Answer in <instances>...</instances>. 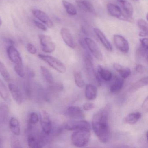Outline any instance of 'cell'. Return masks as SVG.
Returning a JSON list of instances; mask_svg holds the SVG:
<instances>
[{
  "mask_svg": "<svg viewBox=\"0 0 148 148\" xmlns=\"http://www.w3.org/2000/svg\"><path fill=\"white\" fill-rule=\"evenodd\" d=\"M0 97L5 101L9 99V92L8 89L5 83L0 79Z\"/></svg>",
  "mask_w": 148,
  "mask_h": 148,
  "instance_id": "1f68e13d",
  "label": "cell"
},
{
  "mask_svg": "<svg viewBox=\"0 0 148 148\" xmlns=\"http://www.w3.org/2000/svg\"><path fill=\"white\" fill-rule=\"evenodd\" d=\"M77 6L81 10L86 12L95 13V10L91 3L85 0H77L76 1Z\"/></svg>",
  "mask_w": 148,
  "mask_h": 148,
  "instance_id": "d6986e66",
  "label": "cell"
},
{
  "mask_svg": "<svg viewBox=\"0 0 148 148\" xmlns=\"http://www.w3.org/2000/svg\"><path fill=\"white\" fill-rule=\"evenodd\" d=\"M41 125L45 135H49L51 132L52 124L51 120L46 112L43 111L41 115Z\"/></svg>",
  "mask_w": 148,
  "mask_h": 148,
  "instance_id": "8fae6325",
  "label": "cell"
},
{
  "mask_svg": "<svg viewBox=\"0 0 148 148\" xmlns=\"http://www.w3.org/2000/svg\"><path fill=\"white\" fill-rule=\"evenodd\" d=\"M2 25V21H1V19L0 18V26Z\"/></svg>",
  "mask_w": 148,
  "mask_h": 148,
  "instance_id": "bcb514c9",
  "label": "cell"
},
{
  "mask_svg": "<svg viewBox=\"0 0 148 148\" xmlns=\"http://www.w3.org/2000/svg\"><path fill=\"white\" fill-rule=\"evenodd\" d=\"M142 108L145 112H147L148 111V97L146 98L145 99L143 105H142Z\"/></svg>",
  "mask_w": 148,
  "mask_h": 148,
  "instance_id": "7bdbcfd3",
  "label": "cell"
},
{
  "mask_svg": "<svg viewBox=\"0 0 148 148\" xmlns=\"http://www.w3.org/2000/svg\"><path fill=\"white\" fill-rule=\"evenodd\" d=\"M74 77L75 82L77 86L79 88H83L84 86L85 83L81 73L79 71L75 72Z\"/></svg>",
  "mask_w": 148,
  "mask_h": 148,
  "instance_id": "836d02e7",
  "label": "cell"
},
{
  "mask_svg": "<svg viewBox=\"0 0 148 148\" xmlns=\"http://www.w3.org/2000/svg\"><path fill=\"white\" fill-rule=\"evenodd\" d=\"M110 109V106L106 105L95 113L92 118L93 131L99 139L103 143L108 142L110 138L109 125Z\"/></svg>",
  "mask_w": 148,
  "mask_h": 148,
  "instance_id": "6da1fadb",
  "label": "cell"
},
{
  "mask_svg": "<svg viewBox=\"0 0 148 148\" xmlns=\"http://www.w3.org/2000/svg\"><path fill=\"white\" fill-rule=\"evenodd\" d=\"M15 72L20 77L24 78L25 77V71L23 64H16L14 66Z\"/></svg>",
  "mask_w": 148,
  "mask_h": 148,
  "instance_id": "8d00e7d4",
  "label": "cell"
},
{
  "mask_svg": "<svg viewBox=\"0 0 148 148\" xmlns=\"http://www.w3.org/2000/svg\"><path fill=\"white\" fill-rule=\"evenodd\" d=\"M123 84L124 79L121 77L117 78L113 84L111 86V92L113 93L119 92L123 88Z\"/></svg>",
  "mask_w": 148,
  "mask_h": 148,
  "instance_id": "484cf974",
  "label": "cell"
},
{
  "mask_svg": "<svg viewBox=\"0 0 148 148\" xmlns=\"http://www.w3.org/2000/svg\"><path fill=\"white\" fill-rule=\"evenodd\" d=\"M11 147L13 148H21L22 147L18 139L15 136L13 137L12 138Z\"/></svg>",
  "mask_w": 148,
  "mask_h": 148,
  "instance_id": "74e56055",
  "label": "cell"
},
{
  "mask_svg": "<svg viewBox=\"0 0 148 148\" xmlns=\"http://www.w3.org/2000/svg\"><path fill=\"white\" fill-rule=\"evenodd\" d=\"M23 89L26 97L28 98H31L32 96V87L30 81L28 79H26L23 82Z\"/></svg>",
  "mask_w": 148,
  "mask_h": 148,
  "instance_id": "4dcf8cb0",
  "label": "cell"
},
{
  "mask_svg": "<svg viewBox=\"0 0 148 148\" xmlns=\"http://www.w3.org/2000/svg\"><path fill=\"white\" fill-rule=\"evenodd\" d=\"M86 68L91 79L95 80L98 85L100 84V79L96 72L93 65V60L91 55L88 53H86L85 58Z\"/></svg>",
  "mask_w": 148,
  "mask_h": 148,
  "instance_id": "5b68a950",
  "label": "cell"
},
{
  "mask_svg": "<svg viewBox=\"0 0 148 148\" xmlns=\"http://www.w3.org/2000/svg\"><path fill=\"white\" fill-rule=\"evenodd\" d=\"M66 114L67 116L72 119L82 118L84 116L82 110L78 106L68 107L66 111Z\"/></svg>",
  "mask_w": 148,
  "mask_h": 148,
  "instance_id": "ac0fdd59",
  "label": "cell"
},
{
  "mask_svg": "<svg viewBox=\"0 0 148 148\" xmlns=\"http://www.w3.org/2000/svg\"><path fill=\"white\" fill-rule=\"evenodd\" d=\"M141 116V113L138 112H132L126 117L125 122L128 124H135L140 119Z\"/></svg>",
  "mask_w": 148,
  "mask_h": 148,
  "instance_id": "d4e9b609",
  "label": "cell"
},
{
  "mask_svg": "<svg viewBox=\"0 0 148 148\" xmlns=\"http://www.w3.org/2000/svg\"><path fill=\"white\" fill-rule=\"evenodd\" d=\"M1 138H0V147H1Z\"/></svg>",
  "mask_w": 148,
  "mask_h": 148,
  "instance_id": "7dc6e473",
  "label": "cell"
},
{
  "mask_svg": "<svg viewBox=\"0 0 148 148\" xmlns=\"http://www.w3.org/2000/svg\"><path fill=\"white\" fill-rule=\"evenodd\" d=\"M94 33L98 37L100 42L102 43V45L108 51L111 52L112 51V46L110 43V41L107 39L106 37L103 33L97 28H94L93 29Z\"/></svg>",
  "mask_w": 148,
  "mask_h": 148,
  "instance_id": "e0dca14e",
  "label": "cell"
},
{
  "mask_svg": "<svg viewBox=\"0 0 148 148\" xmlns=\"http://www.w3.org/2000/svg\"><path fill=\"white\" fill-rule=\"evenodd\" d=\"M0 73L6 82H9L11 77L8 70L7 69L5 64L0 60Z\"/></svg>",
  "mask_w": 148,
  "mask_h": 148,
  "instance_id": "d6a6232c",
  "label": "cell"
},
{
  "mask_svg": "<svg viewBox=\"0 0 148 148\" xmlns=\"http://www.w3.org/2000/svg\"><path fill=\"white\" fill-rule=\"evenodd\" d=\"M84 42L92 55L98 60L100 61L103 60V56L102 52L96 42L93 40L89 38H86Z\"/></svg>",
  "mask_w": 148,
  "mask_h": 148,
  "instance_id": "52a82bcc",
  "label": "cell"
},
{
  "mask_svg": "<svg viewBox=\"0 0 148 148\" xmlns=\"http://www.w3.org/2000/svg\"><path fill=\"white\" fill-rule=\"evenodd\" d=\"M97 90L95 86L91 84H87L86 86L85 95L86 99L93 100L97 98Z\"/></svg>",
  "mask_w": 148,
  "mask_h": 148,
  "instance_id": "ffe728a7",
  "label": "cell"
},
{
  "mask_svg": "<svg viewBox=\"0 0 148 148\" xmlns=\"http://www.w3.org/2000/svg\"><path fill=\"white\" fill-rule=\"evenodd\" d=\"M34 21L35 25H36L38 28H39L40 30H42V31H47V28L46 27L45 25H43L41 22L35 20Z\"/></svg>",
  "mask_w": 148,
  "mask_h": 148,
  "instance_id": "60d3db41",
  "label": "cell"
},
{
  "mask_svg": "<svg viewBox=\"0 0 148 148\" xmlns=\"http://www.w3.org/2000/svg\"><path fill=\"white\" fill-rule=\"evenodd\" d=\"M42 50L46 53H51L55 51L56 46L52 40L51 38L48 35L40 34L38 35Z\"/></svg>",
  "mask_w": 148,
  "mask_h": 148,
  "instance_id": "8992f818",
  "label": "cell"
},
{
  "mask_svg": "<svg viewBox=\"0 0 148 148\" xmlns=\"http://www.w3.org/2000/svg\"><path fill=\"white\" fill-rule=\"evenodd\" d=\"M26 74L27 77L30 78H32L34 77V76H35V73L34 71L28 67L26 68V72L25 71V76Z\"/></svg>",
  "mask_w": 148,
  "mask_h": 148,
  "instance_id": "ab89813d",
  "label": "cell"
},
{
  "mask_svg": "<svg viewBox=\"0 0 148 148\" xmlns=\"http://www.w3.org/2000/svg\"><path fill=\"white\" fill-rule=\"evenodd\" d=\"M9 91L14 99L18 104H21L23 102V97L20 89L16 85L10 83L8 85Z\"/></svg>",
  "mask_w": 148,
  "mask_h": 148,
  "instance_id": "9a60e30c",
  "label": "cell"
},
{
  "mask_svg": "<svg viewBox=\"0 0 148 148\" xmlns=\"http://www.w3.org/2000/svg\"><path fill=\"white\" fill-rule=\"evenodd\" d=\"M107 10L109 14L115 18L123 21H127V19L123 14L120 7L116 5L109 3L107 5Z\"/></svg>",
  "mask_w": 148,
  "mask_h": 148,
  "instance_id": "5bb4252c",
  "label": "cell"
},
{
  "mask_svg": "<svg viewBox=\"0 0 148 148\" xmlns=\"http://www.w3.org/2000/svg\"><path fill=\"white\" fill-rule=\"evenodd\" d=\"M60 34L64 42L68 47L72 49H74L76 47L75 40L68 29L66 28H62L60 30Z\"/></svg>",
  "mask_w": 148,
  "mask_h": 148,
  "instance_id": "2e32d148",
  "label": "cell"
},
{
  "mask_svg": "<svg viewBox=\"0 0 148 148\" xmlns=\"http://www.w3.org/2000/svg\"><path fill=\"white\" fill-rule=\"evenodd\" d=\"M116 1L120 5V8L124 16L127 21L130 20L133 12V7L131 4L127 0H116Z\"/></svg>",
  "mask_w": 148,
  "mask_h": 148,
  "instance_id": "30bf717a",
  "label": "cell"
},
{
  "mask_svg": "<svg viewBox=\"0 0 148 148\" xmlns=\"http://www.w3.org/2000/svg\"><path fill=\"white\" fill-rule=\"evenodd\" d=\"M40 71L45 80L48 84H51L54 82V79H53L52 74L46 67L42 66H40Z\"/></svg>",
  "mask_w": 148,
  "mask_h": 148,
  "instance_id": "f546056e",
  "label": "cell"
},
{
  "mask_svg": "<svg viewBox=\"0 0 148 148\" xmlns=\"http://www.w3.org/2000/svg\"><path fill=\"white\" fill-rule=\"evenodd\" d=\"M27 144L31 148H42L45 143V139L43 136H35L29 134L27 138Z\"/></svg>",
  "mask_w": 148,
  "mask_h": 148,
  "instance_id": "ba28073f",
  "label": "cell"
},
{
  "mask_svg": "<svg viewBox=\"0 0 148 148\" xmlns=\"http://www.w3.org/2000/svg\"><path fill=\"white\" fill-rule=\"evenodd\" d=\"M32 13L35 18L44 23L49 28L53 27V22L45 13L39 9H34L32 10Z\"/></svg>",
  "mask_w": 148,
  "mask_h": 148,
  "instance_id": "4fadbf2b",
  "label": "cell"
},
{
  "mask_svg": "<svg viewBox=\"0 0 148 148\" xmlns=\"http://www.w3.org/2000/svg\"><path fill=\"white\" fill-rule=\"evenodd\" d=\"M62 4L65 9H66V12L69 15L74 16V15H76L77 13V9L74 5H73L71 3L66 1V0H63Z\"/></svg>",
  "mask_w": 148,
  "mask_h": 148,
  "instance_id": "f1b7e54d",
  "label": "cell"
},
{
  "mask_svg": "<svg viewBox=\"0 0 148 148\" xmlns=\"http://www.w3.org/2000/svg\"><path fill=\"white\" fill-rule=\"evenodd\" d=\"M135 1H138V0H135Z\"/></svg>",
  "mask_w": 148,
  "mask_h": 148,
  "instance_id": "c3c4849f",
  "label": "cell"
},
{
  "mask_svg": "<svg viewBox=\"0 0 148 148\" xmlns=\"http://www.w3.org/2000/svg\"><path fill=\"white\" fill-rule=\"evenodd\" d=\"M38 58L47 63L49 66L54 70L60 73H64L66 71L65 65L60 60L52 56L49 55L39 54L38 55Z\"/></svg>",
  "mask_w": 148,
  "mask_h": 148,
  "instance_id": "3957f363",
  "label": "cell"
},
{
  "mask_svg": "<svg viewBox=\"0 0 148 148\" xmlns=\"http://www.w3.org/2000/svg\"><path fill=\"white\" fill-rule=\"evenodd\" d=\"M140 46L139 51L142 56L146 60L148 59V41L147 38L140 39Z\"/></svg>",
  "mask_w": 148,
  "mask_h": 148,
  "instance_id": "4316f807",
  "label": "cell"
},
{
  "mask_svg": "<svg viewBox=\"0 0 148 148\" xmlns=\"http://www.w3.org/2000/svg\"><path fill=\"white\" fill-rule=\"evenodd\" d=\"M7 53L10 60L15 65L21 64L22 58L18 51L13 45H10L7 49Z\"/></svg>",
  "mask_w": 148,
  "mask_h": 148,
  "instance_id": "7c38bea8",
  "label": "cell"
},
{
  "mask_svg": "<svg viewBox=\"0 0 148 148\" xmlns=\"http://www.w3.org/2000/svg\"><path fill=\"white\" fill-rule=\"evenodd\" d=\"M113 41L116 47L123 53H127L130 50V45L127 40L122 35L115 34L113 36Z\"/></svg>",
  "mask_w": 148,
  "mask_h": 148,
  "instance_id": "9c48e42d",
  "label": "cell"
},
{
  "mask_svg": "<svg viewBox=\"0 0 148 148\" xmlns=\"http://www.w3.org/2000/svg\"><path fill=\"white\" fill-rule=\"evenodd\" d=\"M9 114V109L5 104L0 106V122L5 123L8 118Z\"/></svg>",
  "mask_w": 148,
  "mask_h": 148,
  "instance_id": "83f0119b",
  "label": "cell"
},
{
  "mask_svg": "<svg viewBox=\"0 0 148 148\" xmlns=\"http://www.w3.org/2000/svg\"><path fill=\"white\" fill-rule=\"evenodd\" d=\"M90 130L75 131L71 136L73 144L78 147H82L88 144L90 138Z\"/></svg>",
  "mask_w": 148,
  "mask_h": 148,
  "instance_id": "7a4b0ae2",
  "label": "cell"
},
{
  "mask_svg": "<svg viewBox=\"0 0 148 148\" xmlns=\"http://www.w3.org/2000/svg\"><path fill=\"white\" fill-rule=\"evenodd\" d=\"M95 107L94 104L87 103H85L83 106V109L85 111H89L92 110Z\"/></svg>",
  "mask_w": 148,
  "mask_h": 148,
  "instance_id": "b9f144b4",
  "label": "cell"
},
{
  "mask_svg": "<svg viewBox=\"0 0 148 148\" xmlns=\"http://www.w3.org/2000/svg\"><path fill=\"white\" fill-rule=\"evenodd\" d=\"M97 74L100 79H102L106 81H110L112 78L111 72L100 65L98 66Z\"/></svg>",
  "mask_w": 148,
  "mask_h": 148,
  "instance_id": "cb8c5ba5",
  "label": "cell"
},
{
  "mask_svg": "<svg viewBox=\"0 0 148 148\" xmlns=\"http://www.w3.org/2000/svg\"><path fill=\"white\" fill-rule=\"evenodd\" d=\"M28 121V126L33 127L39 121V116L36 112H33L31 113Z\"/></svg>",
  "mask_w": 148,
  "mask_h": 148,
  "instance_id": "e575fe53",
  "label": "cell"
},
{
  "mask_svg": "<svg viewBox=\"0 0 148 148\" xmlns=\"http://www.w3.org/2000/svg\"><path fill=\"white\" fill-rule=\"evenodd\" d=\"M148 85V77H146L143 78L136 83L132 85L129 88V92L131 93H133L138 90L144 86H146Z\"/></svg>",
  "mask_w": 148,
  "mask_h": 148,
  "instance_id": "44dd1931",
  "label": "cell"
},
{
  "mask_svg": "<svg viewBox=\"0 0 148 148\" xmlns=\"http://www.w3.org/2000/svg\"><path fill=\"white\" fill-rule=\"evenodd\" d=\"M62 129L68 131H77L82 130H91L90 125L86 120H73L66 123Z\"/></svg>",
  "mask_w": 148,
  "mask_h": 148,
  "instance_id": "277c9868",
  "label": "cell"
},
{
  "mask_svg": "<svg viewBox=\"0 0 148 148\" xmlns=\"http://www.w3.org/2000/svg\"><path fill=\"white\" fill-rule=\"evenodd\" d=\"M113 67L116 71L119 73L121 77L123 78H127L131 74V71L130 68L125 67L117 63L114 64Z\"/></svg>",
  "mask_w": 148,
  "mask_h": 148,
  "instance_id": "7402d4cb",
  "label": "cell"
},
{
  "mask_svg": "<svg viewBox=\"0 0 148 148\" xmlns=\"http://www.w3.org/2000/svg\"><path fill=\"white\" fill-rule=\"evenodd\" d=\"M137 25L141 31L148 33V23L145 20L140 19L137 21Z\"/></svg>",
  "mask_w": 148,
  "mask_h": 148,
  "instance_id": "d590c367",
  "label": "cell"
},
{
  "mask_svg": "<svg viewBox=\"0 0 148 148\" xmlns=\"http://www.w3.org/2000/svg\"><path fill=\"white\" fill-rule=\"evenodd\" d=\"M9 127L12 132L15 136L20 135L21 127L18 120L14 117H12L9 121Z\"/></svg>",
  "mask_w": 148,
  "mask_h": 148,
  "instance_id": "603a6c76",
  "label": "cell"
},
{
  "mask_svg": "<svg viewBox=\"0 0 148 148\" xmlns=\"http://www.w3.org/2000/svg\"><path fill=\"white\" fill-rule=\"evenodd\" d=\"M27 49L28 52L30 53L31 54H35L37 53V48L32 44H28L27 47Z\"/></svg>",
  "mask_w": 148,
  "mask_h": 148,
  "instance_id": "f35d334b",
  "label": "cell"
},
{
  "mask_svg": "<svg viewBox=\"0 0 148 148\" xmlns=\"http://www.w3.org/2000/svg\"><path fill=\"white\" fill-rule=\"evenodd\" d=\"M148 35V33L141 31L139 33V36L141 37H145Z\"/></svg>",
  "mask_w": 148,
  "mask_h": 148,
  "instance_id": "f6af8a7d",
  "label": "cell"
},
{
  "mask_svg": "<svg viewBox=\"0 0 148 148\" xmlns=\"http://www.w3.org/2000/svg\"><path fill=\"white\" fill-rule=\"evenodd\" d=\"M136 71L138 73H142L143 72L144 67L142 65H137L136 67Z\"/></svg>",
  "mask_w": 148,
  "mask_h": 148,
  "instance_id": "ee69618b",
  "label": "cell"
}]
</instances>
